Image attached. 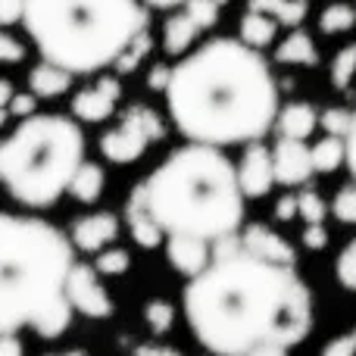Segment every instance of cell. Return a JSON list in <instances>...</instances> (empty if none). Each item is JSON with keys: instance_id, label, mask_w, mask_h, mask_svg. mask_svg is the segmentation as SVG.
<instances>
[{"instance_id": "ee69618b", "label": "cell", "mask_w": 356, "mask_h": 356, "mask_svg": "<svg viewBox=\"0 0 356 356\" xmlns=\"http://www.w3.org/2000/svg\"><path fill=\"white\" fill-rule=\"evenodd\" d=\"M247 356H291V347H282V344H259L253 347Z\"/></svg>"}, {"instance_id": "681fc988", "label": "cell", "mask_w": 356, "mask_h": 356, "mask_svg": "<svg viewBox=\"0 0 356 356\" xmlns=\"http://www.w3.org/2000/svg\"><path fill=\"white\" fill-rule=\"evenodd\" d=\"M216 3H219V6H222V3H228V0H216Z\"/></svg>"}, {"instance_id": "2e32d148", "label": "cell", "mask_w": 356, "mask_h": 356, "mask_svg": "<svg viewBox=\"0 0 356 356\" xmlns=\"http://www.w3.org/2000/svg\"><path fill=\"white\" fill-rule=\"evenodd\" d=\"M319 129V113L307 100H294L284 104L275 116V131L278 138H294V141H307L313 131Z\"/></svg>"}, {"instance_id": "7c38bea8", "label": "cell", "mask_w": 356, "mask_h": 356, "mask_svg": "<svg viewBox=\"0 0 356 356\" xmlns=\"http://www.w3.org/2000/svg\"><path fill=\"white\" fill-rule=\"evenodd\" d=\"M119 238V216L110 209H97V213L79 216L69 228V241H72L75 250L81 253H100L106 247H113Z\"/></svg>"}, {"instance_id": "60d3db41", "label": "cell", "mask_w": 356, "mask_h": 356, "mask_svg": "<svg viewBox=\"0 0 356 356\" xmlns=\"http://www.w3.org/2000/svg\"><path fill=\"white\" fill-rule=\"evenodd\" d=\"M344 147H347V156H344V166L350 169V178L356 181V110H353V122L344 135Z\"/></svg>"}, {"instance_id": "5b68a950", "label": "cell", "mask_w": 356, "mask_h": 356, "mask_svg": "<svg viewBox=\"0 0 356 356\" xmlns=\"http://www.w3.org/2000/svg\"><path fill=\"white\" fill-rule=\"evenodd\" d=\"M150 10L141 0H25L22 25L41 60L72 75L113 66L141 31Z\"/></svg>"}, {"instance_id": "7402d4cb", "label": "cell", "mask_w": 356, "mask_h": 356, "mask_svg": "<svg viewBox=\"0 0 356 356\" xmlns=\"http://www.w3.org/2000/svg\"><path fill=\"white\" fill-rule=\"evenodd\" d=\"M275 35H278V22L272 16H266V13L247 10L241 16V41L250 44V47H257V50L269 47L275 41Z\"/></svg>"}, {"instance_id": "b9f144b4", "label": "cell", "mask_w": 356, "mask_h": 356, "mask_svg": "<svg viewBox=\"0 0 356 356\" xmlns=\"http://www.w3.org/2000/svg\"><path fill=\"white\" fill-rule=\"evenodd\" d=\"M131 356H184L178 347H169V344H156V341H147V344H138Z\"/></svg>"}, {"instance_id": "603a6c76", "label": "cell", "mask_w": 356, "mask_h": 356, "mask_svg": "<svg viewBox=\"0 0 356 356\" xmlns=\"http://www.w3.org/2000/svg\"><path fill=\"white\" fill-rule=\"evenodd\" d=\"M309 156H313V169L319 175H332L344 166V156H347V147H344V138H334V135H325L322 141H316L309 147Z\"/></svg>"}, {"instance_id": "ab89813d", "label": "cell", "mask_w": 356, "mask_h": 356, "mask_svg": "<svg viewBox=\"0 0 356 356\" xmlns=\"http://www.w3.org/2000/svg\"><path fill=\"white\" fill-rule=\"evenodd\" d=\"M275 222H294L297 219V194H284L275 200V209H272Z\"/></svg>"}, {"instance_id": "836d02e7", "label": "cell", "mask_w": 356, "mask_h": 356, "mask_svg": "<svg viewBox=\"0 0 356 356\" xmlns=\"http://www.w3.org/2000/svg\"><path fill=\"white\" fill-rule=\"evenodd\" d=\"M319 356H356V328H347L319 350Z\"/></svg>"}, {"instance_id": "9c48e42d", "label": "cell", "mask_w": 356, "mask_h": 356, "mask_svg": "<svg viewBox=\"0 0 356 356\" xmlns=\"http://www.w3.org/2000/svg\"><path fill=\"white\" fill-rule=\"evenodd\" d=\"M119 97H122V81H119V75H100L94 85L81 88V91L75 94L69 110H72V119H79V122L97 125V122H106V119L116 113Z\"/></svg>"}, {"instance_id": "ffe728a7", "label": "cell", "mask_w": 356, "mask_h": 356, "mask_svg": "<svg viewBox=\"0 0 356 356\" xmlns=\"http://www.w3.org/2000/svg\"><path fill=\"white\" fill-rule=\"evenodd\" d=\"M197 35H200V29L194 25V19L184 10H178L175 16H169L166 25H163V50H166L169 56H184L191 50V44L197 41Z\"/></svg>"}, {"instance_id": "f546056e", "label": "cell", "mask_w": 356, "mask_h": 356, "mask_svg": "<svg viewBox=\"0 0 356 356\" xmlns=\"http://www.w3.org/2000/svg\"><path fill=\"white\" fill-rule=\"evenodd\" d=\"M334 278H338V284L344 291L356 294V234L341 247L338 259H334Z\"/></svg>"}, {"instance_id": "f907efd6", "label": "cell", "mask_w": 356, "mask_h": 356, "mask_svg": "<svg viewBox=\"0 0 356 356\" xmlns=\"http://www.w3.org/2000/svg\"><path fill=\"white\" fill-rule=\"evenodd\" d=\"M44 356H60V353H44Z\"/></svg>"}, {"instance_id": "ac0fdd59", "label": "cell", "mask_w": 356, "mask_h": 356, "mask_svg": "<svg viewBox=\"0 0 356 356\" xmlns=\"http://www.w3.org/2000/svg\"><path fill=\"white\" fill-rule=\"evenodd\" d=\"M275 63H282V66H316L319 63L316 41L303 29H291V35L275 47Z\"/></svg>"}, {"instance_id": "c3c4849f", "label": "cell", "mask_w": 356, "mask_h": 356, "mask_svg": "<svg viewBox=\"0 0 356 356\" xmlns=\"http://www.w3.org/2000/svg\"><path fill=\"white\" fill-rule=\"evenodd\" d=\"M6 119H10V113H6V110H0V129H3V125H6Z\"/></svg>"}, {"instance_id": "6da1fadb", "label": "cell", "mask_w": 356, "mask_h": 356, "mask_svg": "<svg viewBox=\"0 0 356 356\" xmlns=\"http://www.w3.org/2000/svg\"><path fill=\"white\" fill-rule=\"evenodd\" d=\"M184 322L209 356H247L259 344L297 347L313 332V291L294 266H278L241 250V238L213 244V259L188 278Z\"/></svg>"}, {"instance_id": "d6a6232c", "label": "cell", "mask_w": 356, "mask_h": 356, "mask_svg": "<svg viewBox=\"0 0 356 356\" xmlns=\"http://www.w3.org/2000/svg\"><path fill=\"white\" fill-rule=\"evenodd\" d=\"M353 122V113L344 110V106H328L325 113H319V125L325 129V135H334V138H344L347 129Z\"/></svg>"}, {"instance_id": "9a60e30c", "label": "cell", "mask_w": 356, "mask_h": 356, "mask_svg": "<svg viewBox=\"0 0 356 356\" xmlns=\"http://www.w3.org/2000/svg\"><path fill=\"white\" fill-rule=\"evenodd\" d=\"M125 225H129V234L138 247L144 250H156L160 244H166V234L163 228L154 222L150 216L147 203H144V191H141V181L131 188V194L125 197Z\"/></svg>"}, {"instance_id": "3957f363", "label": "cell", "mask_w": 356, "mask_h": 356, "mask_svg": "<svg viewBox=\"0 0 356 356\" xmlns=\"http://www.w3.org/2000/svg\"><path fill=\"white\" fill-rule=\"evenodd\" d=\"M75 247L63 228L25 213H0V334L31 328L44 341L72 325L66 278Z\"/></svg>"}, {"instance_id": "484cf974", "label": "cell", "mask_w": 356, "mask_h": 356, "mask_svg": "<svg viewBox=\"0 0 356 356\" xmlns=\"http://www.w3.org/2000/svg\"><path fill=\"white\" fill-rule=\"evenodd\" d=\"M150 50H154V38H150V31H141V35H138L135 41H131L122 54H119V60L113 63V69H116L119 75L135 72V69L150 56Z\"/></svg>"}, {"instance_id": "d590c367", "label": "cell", "mask_w": 356, "mask_h": 356, "mask_svg": "<svg viewBox=\"0 0 356 356\" xmlns=\"http://www.w3.org/2000/svg\"><path fill=\"white\" fill-rule=\"evenodd\" d=\"M6 113H10V116H16V119L31 116V113H38V97H35L31 91H25V94H13V100L6 104Z\"/></svg>"}, {"instance_id": "4dcf8cb0", "label": "cell", "mask_w": 356, "mask_h": 356, "mask_svg": "<svg viewBox=\"0 0 356 356\" xmlns=\"http://www.w3.org/2000/svg\"><path fill=\"white\" fill-rule=\"evenodd\" d=\"M332 216L341 222V225H356V181L341 184V188L334 191Z\"/></svg>"}, {"instance_id": "d6986e66", "label": "cell", "mask_w": 356, "mask_h": 356, "mask_svg": "<svg viewBox=\"0 0 356 356\" xmlns=\"http://www.w3.org/2000/svg\"><path fill=\"white\" fill-rule=\"evenodd\" d=\"M104 188H106V172L100 163L94 160H85L79 166V172H75L72 184H69V197L79 203H85V207H91V203H97L100 197H104Z\"/></svg>"}, {"instance_id": "4316f807", "label": "cell", "mask_w": 356, "mask_h": 356, "mask_svg": "<svg viewBox=\"0 0 356 356\" xmlns=\"http://www.w3.org/2000/svg\"><path fill=\"white\" fill-rule=\"evenodd\" d=\"M94 269H97L100 278H119L131 269V253L122 250V247H106V250L94 253Z\"/></svg>"}, {"instance_id": "8992f818", "label": "cell", "mask_w": 356, "mask_h": 356, "mask_svg": "<svg viewBox=\"0 0 356 356\" xmlns=\"http://www.w3.org/2000/svg\"><path fill=\"white\" fill-rule=\"evenodd\" d=\"M81 163L85 131L63 113H31L0 141V184L25 209L60 203Z\"/></svg>"}, {"instance_id": "e575fe53", "label": "cell", "mask_w": 356, "mask_h": 356, "mask_svg": "<svg viewBox=\"0 0 356 356\" xmlns=\"http://www.w3.org/2000/svg\"><path fill=\"white\" fill-rule=\"evenodd\" d=\"M25 60V44L13 38L6 29H0V63H22Z\"/></svg>"}, {"instance_id": "d4e9b609", "label": "cell", "mask_w": 356, "mask_h": 356, "mask_svg": "<svg viewBox=\"0 0 356 356\" xmlns=\"http://www.w3.org/2000/svg\"><path fill=\"white\" fill-rule=\"evenodd\" d=\"M353 25H356V10L353 3H344V0H334L319 13V29L325 35H344Z\"/></svg>"}, {"instance_id": "bcb514c9", "label": "cell", "mask_w": 356, "mask_h": 356, "mask_svg": "<svg viewBox=\"0 0 356 356\" xmlns=\"http://www.w3.org/2000/svg\"><path fill=\"white\" fill-rule=\"evenodd\" d=\"M147 10H172V6H181L188 3V0H141Z\"/></svg>"}, {"instance_id": "277c9868", "label": "cell", "mask_w": 356, "mask_h": 356, "mask_svg": "<svg viewBox=\"0 0 356 356\" xmlns=\"http://www.w3.org/2000/svg\"><path fill=\"white\" fill-rule=\"evenodd\" d=\"M144 203L163 234H191L209 244L238 234L244 203L234 163L222 147L188 141L175 147L147 178H141Z\"/></svg>"}, {"instance_id": "cb8c5ba5", "label": "cell", "mask_w": 356, "mask_h": 356, "mask_svg": "<svg viewBox=\"0 0 356 356\" xmlns=\"http://www.w3.org/2000/svg\"><path fill=\"white\" fill-rule=\"evenodd\" d=\"M175 303H169L166 297H154V300L144 303V325H147V332L154 334V338H163V334H169L175 328Z\"/></svg>"}, {"instance_id": "52a82bcc", "label": "cell", "mask_w": 356, "mask_h": 356, "mask_svg": "<svg viewBox=\"0 0 356 356\" xmlns=\"http://www.w3.org/2000/svg\"><path fill=\"white\" fill-rule=\"evenodd\" d=\"M163 138H166V122L160 113L147 104H131L129 110H122L119 122L100 135V154L116 166H131L147 154L150 144Z\"/></svg>"}, {"instance_id": "7dc6e473", "label": "cell", "mask_w": 356, "mask_h": 356, "mask_svg": "<svg viewBox=\"0 0 356 356\" xmlns=\"http://www.w3.org/2000/svg\"><path fill=\"white\" fill-rule=\"evenodd\" d=\"M60 356H91L88 350H66V353H60Z\"/></svg>"}, {"instance_id": "44dd1931", "label": "cell", "mask_w": 356, "mask_h": 356, "mask_svg": "<svg viewBox=\"0 0 356 356\" xmlns=\"http://www.w3.org/2000/svg\"><path fill=\"white\" fill-rule=\"evenodd\" d=\"M247 10L266 13L284 29H300L309 16V0H247Z\"/></svg>"}, {"instance_id": "f6af8a7d", "label": "cell", "mask_w": 356, "mask_h": 356, "mask_svg": "<svg viewBox=\"0 0 356 356\" xmlns=\"http://www.w3.org/2000/svg\"><path fill=\"white\" fill-rule=\"evenodd\" d=\"M13 94H16L13 81H10V79H0V110H6V104L13 100Z\"/></svg>"}, {"instance_id": "30bf717a", "label": "cell", "mask_w": 356, "mask_h": 356, "mask_svg": "<svg viewBox=\"0 0 356 356\" xmlns=\"http://www.w3.org/2000/svg\"><path fill=\"white\" fill-rule=\"evenodd\" d=\"M238 172L241 194L247 200H259L275 188V166H272V147H266L263 141H253L244 147V156L234 166Z\"/></svg>"}, {"instance_id": "e0dca14e", "label": "cell", "mask_w": 356, "mask_h": 356, "mask_svg": "<svg viewBox=\"0 0 356 356\" xmlns=\"http://www.w3.org/2000/svg\"><path fill=\"white\" fill-rule=\"evenodd\" d=\"M72 79H75L72 72H66V69L44 60L29 72V91L35 94L38 100H54V97H63V94L72 88Z\"/></svg>"}, {"instance_id": "83f0119b", "label": "cell", "mask_w": 356, "mask_h": 356, "mask_svg": "<svg viewBox=\"0 0 356 356\" xmlns=\"http://www.w3.org/2000/svg\"><path fill=\"white\" fill-rule=\"evenodd\" d=\"M328 216V203L322 200V194L316 188L297 191V219H303V225H322Z\"/></svg>"}, {"instance_id": "8fae6325", "label": "cell", "mask_w": 356, "mask_h": 356, "mask_svg": "<svg viewBox=\"0 0 356 356\" xmlns=\"http://www.w3.org/2000/svg\"><path fill=\"white\" fill-rule=\"evenodd\" d=\"M272 166H275V184L284 188H303L316 175L307 141H294V138H278L272 144Z\"/></svg>"}, {"instance_id": "7a4b0ae2", "label": "cell", "mask_w": 356, "mask_h": 356, "mask_svg": "<svg viewBox=\"0 0 356 356\" xmlns=\"http://www.w3.org/2000/svg\"><path fill=\"white\" fill-rule=\"evenodd\" d=\"M166 110L194 144H253L275 129L278 85L257 47L241 38H213L172 66Z\"/></svg>"}, {"instance_id": "7bdbcfd3", "label": "cell", "mask_w": 356, "mask_h": 356, "mask_svg": "<svg viewBox=\"0 0 356 356\" xmlns=\"http://www.w3.org/2000/svg\"><path fill=\"white\" fill-rule=\"evenodd\" d=\"M0 356H25L19 334H0Z\"/></svg>"}, {"instance_id": "5bb4252c", "label": "cell", "mask_w": 356, "mask_h": 356, "mask_svg": "<svg viewBox=\"0 0 356 356\" xmlns=\"http://www.w3.org/2000/svg\"><path fill=\"white\" fill-rule=\"evenodd\" d=\"M166 259L178 275L194 278L213 259V244L203 238H191V234H166Z\"/></svg>"}, {"instance_id": "74e56055", "label": "cell", "mask_w": 356, "mask_h": 356, "mask_svg": "<svg viewBox=\"0 0 356 356\" xmlns=\"http://www.w3.org/2000/svg\"><path fill=\"white\" fill-rule=\"evenodd\" d=\"M22 13H25V0H0V29L22 22Z\"/></svg>"}, {"instance_id": "4fadbf2b", "label": "cell", "mask_w": 356, "mask_h": 356, "mask_svg": "<svg viewBox=\"0 0 356 356\" xmlns=\"http://www.w3.org/2000/svg\"><path fill=\"white\" fill-rule=\"evenodd\" d=\"M241 250L250 253L257 259H266V263H278V266H294L297 263V250L284 234H278L272 225L266 222H253V225L241 228Z\"/></svg>"}, {"instance_id": "1f68e13d", "label": "cell", "mask_w": 356, "mask_h": 356, "mask_svg": "<svg viewBox=\"0 0 356 356\" xmlns=\"http://www.w3.org/2000/svg\"><path fill=\"white\" fill-rule=\"evenodd\" d=\"M181 10L194 19V25L200 31L213 29V25L219 22V3H216V0H188V3H181Z\"/></svg>"}, {"instance_id": "ba28073f", "label": "cell", "mask_w": 356, "mask_h": 356, "mask_svg": "<svg viewBox=\"0 0 356 356\" xmlns=\"http://www.w3.org/2000/svg\"><path fill=\"white\" fill-rule=\"evenodd\" d=\"M66 300L72 313L85 316V319H113L116 316V300L91 263H72L66 278Z\"/></svg>"}, {"instance_id": "f1b7e54d", "label": "cell", "mask_w": 356, "mask_h": 356, "mask_svg": "<svg viewBox=\"0 0 356 356\" xmlns=\"http://www.w3.org/2000/svg\"><path fill=\"white\" fill-rule=\"evenodd\" d=\"M356 81V44H347L344 50H338L332 63V85L338 91H350Z\"/></svg>"}, {"instance_id": "8d00e7d4", "label": "cell", "mask_w": 356, "mask_h": 356, "mask_svg": "<svg viewBox=\"0 0 356 356\" xmlns=\"http://www.w3.org/2000/svg\"><path fill=\"white\" fill-rule=\"evenodd\" d=\"M300 241H303V247H307V250L322 253V250L328 247V232H325V225H303Z\"/></svg>"}, {"instance_id": "f35d334b", "label": "cell", "mask_w": 356, "mask_h": 356, "mask_svg": "<svg viewBox=\"0 0 356 356\" xmlns=\"http://www.w3.org/2000/svg\"><path fill=\"white\" fill-rule=\"evenodd\" d=\"M169 79H172V66H166V63H154V66H150V72H147V88H150V91H163V94H166Z\"/></svg>"}]
</instances>
